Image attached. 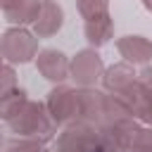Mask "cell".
<instances>
[{
	"label": "cell",
	"instance_id": "18",
	"mask_svg": "<svg viewBox=\"0 0 152 152\" xmlns=\"http://www.w3.org/2000/svg\"><path fill=\"white\" fill-rule=\"evenodd\" d=\"M21 0H0V5H2V12H7V10H12V7H17Z\"/></svg>",
	"mask_w": 152,
	"mask_h": 152
},
{
	"label": "cell",
	"instance_id": "9",
	"mask_svg": "<svg viewBox=\"0 0 152 152\" xmlns=\"http://www.w3.org/2000/svg\"><path fill=\"white\" fill-rule=\"evenodd\" d=\"M64 24V12L62 7L55 2V0H43V7H40V14L33 24V33L38 38H50L55 36Z\"/></svg>",
	"mask_w": 152,
	"mask_h": 152
},
{
	"label": "cell",
	"instance_id": "4",
	"mask_svg": "<svg viewBox=\"0 0 152 152\" xmlns=\"http://www.w3.org/2000/svg\"><path fill=\"white\" fill-rule=\"evenodd\" d=\"M97 131H100V150L102 152H128L140 126H138V119L124 116V119L112 121Z\"/></svg>",
	"mask_w": 152,
	"mask_h": 152
},
{
	"label": "cell",
	"instance_id": "10",
	"mask_svg": "<svg viewBox=\"0 0 152 152\" xmlns=\"http://www.w3.org/2000/svg\"><path fill=\"white\" fill-rule=\"evenodd\" d=\"M138 81V74L133 71V66L128 62H119V64H112L104 76H102V86L109 95H119L124 93L126 88H131L133 83Z\"/></svg>",
	"mask_w": 152,
	"mask_h": 152
},
{
	"label": "cell",
	"instance_id": "8",
	"mask_svg": "<svg viewBox=\"0 0 152 152\" xmlns=\"http://www.w3.org/2000/svg\"><path fill=\"white\" fill-rule=\"evenodd\" d=\"M116 50L128 64H147L152 59V40L145 36H124L116 40Z\"/></svg>",
	"mask_w": 152,
	"mask_h": 152
},
{
	"label": "cell",
	"instance_id": "12",
	"mask_svg": "<svg viewBox=\"0 0 152 152\" xmlns=\"http://www.w3.org/2000/svg\"><path fill=\"white\" fill-rule=\"evenodd\" d=\"M40 7H43V0H21L17 7H12V10L5 12V19L10 24H17V26L36 24V19L40 14Z\"/></svg>",
	"mask_w": 152,
	"mask_h": 152
},
{
	"label": "cell",
	"instance_id": "17",
	"mask_svg": "<svg viewBox=\"0 0 152 152\" xmlns=\"http://www.w3.org/2000/svg\"><path fill=\"white\" fill-rule=\"evenodd\" d=\"M12 88H17V78H14V71H12V64L5 62V66H2V86H0V95H2V93H10Z\"/></svg>",
	"mask_w": 152,
	"mask_h": 152
},
{
	"label": "cell",
	"instance_id": "3",
	"mask_svg": "<svg viewBox=\"0 0 152 152\" xmlns=\"http://www.w3.org/2000/svg\"><path fill=\"white\" fill-rule=\"evenodd\" d=\"M36 38L38 36L26 31L24 26L7 28L2 33V43H0L5 62L7 64H26L33 57H38V40Z\"/></svg>",
	"mask_w": 152,
	"mask_h": 152
},
{
	"label": "cell",
	"instance_id": "13",
	"mask_svg": "<svg viewBox=\"0 0 152 152\" xmlns=\"http://www.w3.org/2000/svg\"><path fill=\"white\" fill-rule=\"evenodd\" d=\"M28 100H26V93L17 86V88H12L10 93H2L0 95V116H2V121H10L12 116H17L21 109H24V104H26Z\"/></svg>",
	"mask_w": 152,
	"mask_h": 152
},
{
	"label": "cell",
	"instance_id": "6",
	"mask_svg": "<svg viewBox=\"0 0 152 152\" xmlns=\"http://www.w3.org/2000/svg\"><path fill=\"white\" fill-rule=\"evenodd\" d=\"M102 76H104V66H102V59L95 52V48H88V50H81V52L74 55V59H71V78L81 88H93Z\"/></svg>",
	"mask_w": 152,
	"mask_h": 152
},
{
	"label": "cell",
	"instance_id": "16",
	"mask_svg": "<svg viewBox=\"0 0 152 152\" xmlns=\"http://www.w3.org/2000/svg\"><path fill=\"white\" fill-rule=\"evenodd\" d=\"M7 152H45L40 140H31V138H19L12 140L7 145Z\"/></svg>",
	"mask_w": 152,
	"mask_h": 152
},
{
	"label": "cell",
	"instance_id": "19",
	"mask_svg": "<svg viewBox=\"0 0 152 152\" xmlns=\"http://www.w3.org/2000/svg\"><path fill=\"white\" fill-rule=\"evenodd\" d=\"M142 5H145V10H147V12H152V0H142Z\"/></svg>",
	"mask_w": 152,
	"mask_h": 152
},
{
	"label": "cell",
	"instance_id": "2",
	"mask_svg": "<svg viewBox=\"0 0 152 152\" xmlns=\"http://www.w3.org/2000/svg\"><path fill=\"white\" fill-rule=\"evenodd\" d=\"M45 107L52 121L59 126H71L81 121V88H69V86L52 88L48 93Z\"/></svg>",
	"mask_w": 152,
	"mask_h": 152
},
{
	"label": "cell",
	"instance_id": "15",
	"mask_svg": "<svg viewBox=\"0 0 152 152\" xmlns=\"http://www.w3.org/2000/svg\"><path fill=\"white\" fill-rule=\"evenodd\" d=\"M128 152H152V126H145L135 133Z\"/></svg>",
	"mask_w": 152,
	"mask_h": 152
},
{
	"label": "cell",
	"instance_id": "1",
	"mask_svg": "<svg viewBox=\"0 0 152 152\" xmlns=\"http://www.w3.org/2000/svg\"><path fill=\"white\" fill-rule=\"evenodd\" d=\"M5 124H7V128H10L12 133H17L19 138L40 140L43 145L55 138V126H57V124L52 121L48 107L40 104V102H31V100L24 104V109H21L17 116H12V119L5 121Z\"/></svg>",
	"mask_w": 152,
	"mask_h": 152
},
{
	"label": "cell",
	"instance_id": "14",
	"mask_svg": "<svg viewBox=\"0 0 152 152\" xmlns=\"http://www.w3.org/2000/svg\"><path fill=\"white\" fill-rule=\"evenodd\" d=\"M76 7L86 21L102 17V14H109V0H76Z\"/></svg>",
	"mask_w": 152,
	"mask_h": 152
},
{
	"label": "cell",
	"instance_id": "11",
	"mask_svg": "<svg viewBox=\"0 0 152 152\" xmlns=\"http://www.w3.org/2000/svg\"><path fill=\"white\" fill-rule=\"evenodd\" d=\"M86 40L93 45V48H100L104 45L109 38H112V31H114V21L109 14H102V17H95V19H88L86 26Z\"/></svg>",
	"mask_w": 152,
	"mask_h": 152
},
{
	"label": "cell",
	"instance_id": "5",
	"mask_svg": "<svg viewBox=\"0 0 152 152\" xmlns=\"http://www.w3.org/2000/svg\"><path fill=\"white\" fill-rule=\"evenodd\" d=\"M100 147V131L86 121H76L71 126H64V131L57 138L55 152H93Z\"/></svg>",
	"mask_w": 152,
	"mask_h": 152
},
{
	"label": "cell",
	"instance_id": "7",
	"mask_svg": "<svg viewBox=\"0 0 152 152\" xmlns=\"http://www.w3.org/2000/svg\"><path fill=\"white\" fill-rule=\"evenodd\" d=\"M36 69L40 71V76H45L52 83H62L64 78L71 76V62L55 48H45V50L38 52Z\"/></svg>",
	"mask_w": 152,
	"mask_h": 152
}]
</instances>
